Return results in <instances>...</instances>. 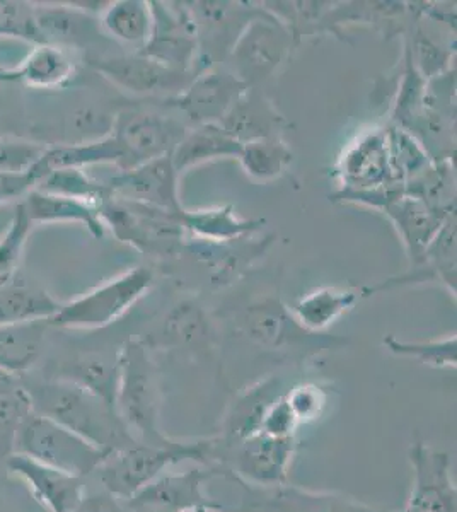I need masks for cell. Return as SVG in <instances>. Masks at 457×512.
I'll return each mask as SVG.
<instances>
[{"mask_svg": "<svg viewBox=\"0 0 457 512\" xmlns=\"http://www.w3.org/2000/svg\"><path fill=\"white\" fill-rule=\"evenodd\" d=\"M214 475V470L203 468H191L183 473L162 475L127 501V506L135 512L140 509L185 512L197 507L222 509V506L207 497L203 490V483L209 482Z\"/></svg>", "mask_w": 457, "mask_h": 512, "instance_id": "cell-17", "label": "cell"}, {"mask_svg": "<svg viewBox=\"0 0 457 512\" xmlns=\"http://www.w3.org/2000/svg\"><path fill=\"white\" fill-rule=\"evenodd\" d=\"M14 451L55 470L84 478L96 472L108 453L55 420L29 412L14 429Z\"/></svg>", "mask_w": 457, "mask_h": 512, "instance_id": "cell-4", "label": "cell"}, {"mask_svg": "<svg viewBox=\"0 0 457 512\" xmlns=\"http://www.w3.org/2000/svg\"><path fill=\"white\" fill-rule=\"evenodd\" d=\"M98 212L103 226H110L116 238L149 255L173 253L183 238L178 216L147 205L111 195L99 205Z\"/></svg>", "mask_w": 457, "mask_h": 512, "instance_id": "cell-7", "label": "cell"}, {"mask_svg": "<svg viewBox=\"0 0 457 512\" xmlns=\"http://www.w3.org/2000/svg\"><path fill=\"white\" fill-rule=\"evenodd\" d=\"M408 460L413 482L401 512H457V489L449 454L423 439H415L408 449Z\"/></svg>", "mask_w": 457, "mask_h": 512, "instance_id": "cell-11", "label": "cell"}, {"mask_svg": "<svg viewBox=\"0 0 457 512\" xmlns=\"http://www.w3.org/2000/svg\"><path fill=\"white\" fill-rule=\"evenodd\" d=\"M292 47V31L272 12L260 9L249 21L232 47L227 59L231 60L234 76L249 89L277 72L284 64Z\"/></svg>", "mask_w": 457, "mask_h": 512, "instance_id": "cell-6", "label": "cell"}, {"mask_svg": "<svg viewBox=\"0 0 457 512\" xmlns=\"http://www.w3.org/2000/svg\"><path fill=\"white\" fill-rule=\"evenodd\" d=\"M188 6L197 28L198 60H205L202 70L217 67L229 57L244 28L260 11L234 2H197Z\"/></svg>", "mask_w": 457, "mask_h": 512, "instance_id": "cell-13", "label": "cell"}, {"mask_svg": "<svg viewBox=\"0 0 457 512\" xmlns=\"http://www.w3.org/2000/svg\"><path fill=\"white\" fill-rule=\"evenodd\" d=\"M183 229H188L193 236L205 239L209 243H227L232 239L241 238L244 234L253 233L261 222L246 221L236 216L232 207L214 210H190L183 209L178 214Z\"/></svg>", "mask_w": 457, "mask_h": 512, "instance_id": "cell-31", "label": "cell"}, {"mask_svg": "<svg viewBox=\"0 0 457 512\" xmlns=\"http://www.w3.org/2000/svg\"><path fill=\"white\" fill-rule=\"evenodd\" d=\"M297 429H299V422L294 412L290 410L284 395L268 408L261 422L260 432L273 437H296Z\"/></svg>", "mask_w": 457, "mask_h": 512, "instance_id": "cell-42", "label": "cell"}, {"mask_svg": "<svg viewBox=\"0 0 457 512\" xmlns=\"http://www.w3.org/2000/svg\"><path fill=\"white\" fill-rule=\"evenodd\" d=\"M178 178L173 159L164 156L113 176L108 188L113 197L178 216L183 212L178 198Z\"/></svg>", "mask_w": 457, "mask_h": 512, "instance_id": "cell-14", "label": "cell"}, {"mask_svg": "<svg viewBox=\"0 0 457 512\" xmlns=\"http://www.w3.org/2000/svg\"><path fill=\"white\" fill-rule=\"evenodd\" d=\"M359 294L338 289H318L302 297L294 306V318L307 332L318 333L333 325L355 306Z\"/></svg>", "mask_w": 457, "mask_h": 512, "instance_id": "cell-30", "label": "cell"}, {"mask_svg": "<svg viewBox=\"0 0 457 512\" xmlns=\"http://www.w3.org/2000/svg\"><path fill=\"white\" fill-rule=\"evenodd\" d=\"M289 388L284 378L270 376L241 393L236 402L232 403L222 424L224 432L219 437L222 446L232 448L260 432L261 422L268 408L272 407L278 398L287 395Z\"/></svg>", "mask_w": 457, "mask_h": 512, "instance_id": "cell-21", "label": "cell"}, {"mask_svg": "<svg viewBox=\"0 0 457 512\" xmlns=\"http://www.w3.org/2000/svg\"><path fill=\"white\" fill-rule=\"evenodd\" d=\"M220 453L222 443L219 437L190 443L173 439L164 444L134 443L108 454L96 473L108 494L130 501L140 490L162 477L169 466L183 461L210 465L219 460Z\"/></svg>", "mask_w": 457, "mask_h": 512, "instance_id": "cell-2", "label": "cell"}, {"mask_svg": "<svg viewBox=\"0 0 457 512\" xmlns=\"http://www.w3.org/2000/svg\"><path fill=\"white\" fill-rule=\"evenodd\" d=\"M296 449V437H273L256 432L232 448L222 446V453H229L232 473L244 485H251L253 489H275L289 483Z\"/></svg>", "mask_w": 457, "mask_h": 512, "instance_id": "cell-9", "label": "cell"}, {"mask_svg": "<svg viewBox=\"0 0 457 512\" xmlns=\"http://www.w3.org/2000/svg\"><path fill=\"white\" fill-rule=\"evenodd\" d=\"M7 200H9V198H7L4 193H0V204H4V202H7Z\"/></svg>", "mask_w": 457, "mask_h": 512, "instance_id": "cell-46", "label": "cell"}, {"mask_svg": "<svg viewBox=\"0 0 457 512\" xmlns=\"http://www.w3.org/2000/svg\"><path fill=\"white\" fill-rule=\"evenodd\" d=\"M24 209L33 224L38 222H79L101 238L105 226L99 219L98 207L76 198L62 197L31 188L23 200Z\"/></svg>", "mask_w": 457, "mask_h": 512, "instance_id": "cell-27", "label": "cell"}, {"mask_svg": "<svg viewBox=\"0 0 457 512\" xmlns=\"http://www.w3.org/2000/svg\"><path fill=\"white\" fill-rule=\"evenodd\" d=\"M219 125L244 146L255 140L280 137L278 130L284 125V118L278 115L270 101L255 89L248 88L236 99Z\"/></svg>", "mask_w": 457, "mask_h": 512, "instance_id": "cell-23", "label": "cell"}, {"mask_svg": "<svg viewBox=\"0 0 457 512\" xmlns=\"http://www.w3.org/2000/svg\"><path fill=\"white\" fill-rule=\"evenodd\" d=\"M251 509L256 512H396L369 506L352 495L330 490H309L285 483L275 489H253Z\"/></svg>", "mask_w": 457, "mask_h": 512, "instance_id": "cell-18", "label": "cell"}, {"mask_svg": "<svg viewBox=\"0 0 457 512\" xmlns=\"http://www.w3.org/2000/svg\"><path fill=\"white\" fill-rule=\"evenodd\" d=\"M72 512H135L128 506H123L120 499H116L115 495L103 492V494H84L81 502L77 504L76 509Z\"/></svg>", "mask_w": 457, "mask_h": 512, "instance_id": "cell-43", "label": "cell"}, {"mask_svg": "<svg viewBox=\"0 0 457 512\" xmlns=\"http://www.w3.org/2000/svg\"><path fill=\"white\" fill-rule=\"evenodd\" d=\"M89 64L101 76L113 82L116 88L140 96L169 94L174 98L183 93L193 77L197 76L171 69L137 52L120 57H99Z\"/></svg>", "mask_w": 457, "mask_h": 512, "instance_id": "cell-12", "label": "cell"}, {"mask_svg": "<svg viewBox=\"0 0 457 512\" xmlns=\"http://www.w3.org/2000/svg\"><path fill=\"white\" fill-rule=\"evenodd\" d=\"M118 374H120V350L116 355L94 354L82 357L72 367L70 379L82 388L101 396L103 400L115 407L116 388H118Z\"/></svg>", "mask_w": 457, "mask_h": 512, "instance_id": "cell-33", "label": "cell"}, {"mask_svg": "<svg viewBox=\"0 0 457 512\" xmlns=\"http://www.w3.org/2000/svg\"><path fill=\"white\" fill-rule=\"evenodd\" d=\"M18 81V72L16 69H2L0 67V84L2 82Z\"/></svg>", "mask_w": 457, "mask_h": 512, "instance_id": "cell-44", "label": "cell"}, {"mask_svg": "<svg viewBox=\"0 0 457 512\" xmlns=\"http://www.w3.org/2000/svg\"><path fill=\"white\" fill-rule=\"evenodd\" d=\"M152 12L151 38L140 55L174 70L197 74L198 38L195 21L185 4L149 2Z\"/></svg>", "mask_w": 457, "mask_h": 512, "instance_id": "cell-10", "label": "cell"}, {"mask_svg": "<svg viewBox=\"0 0 457 512\" xmlns=\"http://www.w3.org/2000/svg\"><path fill=\"white\" fill-rule=\"evenodd\" d=\"M28 388L16 374L0 373V424L14 427L31 412Z\"/></svg>", "mask_w": 457, "mask_h": 512, "instance_id": "cell-40", "label": "cell"}, {"mask_svg": "<svg viewBox=\"0 0 457 512\" xmlns=\"http://www.w3.org/2000/svg\"><path fill=\"white\" fill-rule=\"evenodd\" d=\"M16 72L31 88H60L76 74V62L67 48L36 45Z\"/></svg>", "mask_w": 457, "mask_h": 512, "instance_id": "cell-28", "label": "cell"}, {"mask_svg": "<svg viewBox=\"0 0 457 512\" xmlns=\"http://www.w3.org/2000/svg\"><path fill=\"white\" fill-rule=\"evenodd\" d=\"M161 407V374L151 347L140 340H128L120 349L116 414L135 441L164 444L169 437L159 427Z\"/></svg>", "mask_w": 457, "mask_h": 512, "instance_id": "cell-3", "label": "cell"}, {"mask_svg": "<svg viewBox=\"0 0 457 512\" xmlns=\"http://www.w3.org/2000/svg\"><path fill=\"white\" fill-rule=\"evenodd\" d=\"M239 328L251 342L270 350H285L299 344L309 347L316 335L302 328L289 309L275 299L249 306L241 316Z\"/></svg>", "mask_w": 457, "mask_h": 512, "instance_id": "cell-20", "label": "cell"}, {"mask_svg": "<svg viewBox=\"0 0 457 512\" xmlns=\"http://www.w3.org/2000/svg\"><path fill=\"white\" fill-rule=\"evenodd\" d=\"M246 89L229 69L209 67L200 70L190 86L169 101L195 125H219Z\"/></svg>", "mask_w": 457, "mask_h": 512, "instance_id": "cell-15", "label": "cell"}, {"mask_svg": "<svg viewBox=\"0 0 457 512\" xmlns=\"http://www.w3.org/2000/svg\"><path fill=\"white\" fill-rule=\"evenodd\" d=\"M101 30L125 45H134L140 52L151 38L152 12L149 2L118 0L108 2L101 12Z\"/></svg>", "mask_w": 457, "mask_h": 512, "instance_id": "cell-29", "label": "cell"}, {"mask_svg": "<svg viewBox=\"0 0 457 512\" xmlns=\"http://www.w3.org/2000/svg\"><path fill=\"white\" fill-rule=\"evenodd\" d=\"M113 137L123 152L122 171L171 156L185 130L178 123L145 110H125L113 120Z\"/></svg>", "mask_w": 457, "mask_h": 512, "instance_id": "cell-8", "label": "cell"}, {"mask_svg": "<svg viewBox=\"0 0 457 512\" xmlns=\"http://www.w3.org/2000/svg\"><path fill=\"white\" fill-rule=\"evenodd\" d=\"M28 395L33 412L64 425L105 453L139 443L113 405L70 379L36 384L28 388Z\"/></svg>", "mask_w": 457, "mask_h": 512, "instance_id": "cell-1", "label": "cell"}, {"mask_svg": "<svg viewBox=\"0 0 457 512\" xmlns=\"http://www.w3.org/2000/svg\"><path fill=\"white\" fill-rule=\"evenodd\" d=\"M87 6L89 2L31 4L36 45H55L70 50L96 40L101 24Z\"/></svg>", "mask_w": 457, "mask_h": 512, "instance_id": "cell-16", "label": "cell"}, {"mask_svg": "<svg viewBox=\"0 0 457 512\" xmlns=\"http://www.w3.org/2000/svg\"><path fill=\"white\" fill-rule=\"evenodd\" d=\"M33 226L35 224L29 219L28 212L21 202L16 207L6 233L0 236V286L7 284L14 272L18 270L19 262L23 258L24 246L28 243Z\"/></svg>", "mask_w": 457, "mask_h": 512, "instance_id": "cell-38", "label": "cell"}, {"mask_svg": "<svg viewBox=\"0 0 457 512\" xmlns=\"http://www.w3.org/2000/svg\"><path fill=\"white\" fill-rule=\"evenodd\" d=\"M47 323L0 328V373H23L40 354L41 330Z\"/></svg>", "mask_w": 457, "mask_h": 512, "instance_id": "cell-32", "label": "cell"}, {"mask_svg": "<svg viewBox=\"0 0 457 512\" xmlns=\"http://www.w3.org/2000/svg\"><path fill=\"white\" fill-rule=\"evenodd\" d=\"M149 268L135 267L115 279L82 294L70 303L62 304L48 326L67 330H98L115 323L128 309L145 296L152 286Z\"/></svg>", "mask_w": 457, "mask_h": 512, "instance_id": "cell-5", "label": "cell"}, {"mask_svg": "<svg viewBox=\"0 0 457 512\" xmlns=\"http://www.w3.org/2000/svg\"><path fill=\"white\" fill-rule=\"evenodd\" d=\"M285 400L296 415L299 425L314 424L328 408V391L318 383L292 384Z\"/></svg>", "mask_w": 457, "mask_h": 512, "instance_id": "cell-39", "label": "cell"}, {"mask_svg": "<svg viewBox=\"0 0 457 512\" xmlns=\"http://www.w3.org/2000/svg\"><path fill=\"white\" fill-rule=\"evenodd\" d=\"M388 135L374 132L357 142L343 159V176L347 178L352 192H374L391 175L388 154Z\"/></svg>", "mask_w": 457, "mask_h": 512, "instance_id": "cell-24", "label": "cell"}, {"mask_svg": "<svg viewBox=\"0 0 457 512\" xmlns=\"http://www.w3.org/2000/svg\"><path fill=\"white\" fill-rule=\"evenodd\" d=\"M209 335V321L197 304H181L166 318L164 338L168 340L169 345L195 349L209 344Z\"/></svg>", "mask_w": 457, "mask_h": 512, "instance_id": "cell-36", "label": "cell"}, {"mask_svg": "<svg viewBox=\"0 0 457 512\" xmlns=\"http://www.w3.org/2000/svg\"><path fill=\"white\" fill-rule=\"evenodd\" d=\"M0 35L18 36L36 43L35 28L31 19V4L0 0Z\"/></svg>", "mask_w": 457, "mask_h": 512, "instance_id": "cell-41", "label": "cell"}, {"mask_svg": "<svg viewBox=\"0 0 457 512\" xmlns=\"http://www.w3.org/2000/svg\"><path fill=\"white\" fill-rule=\"evenodd\" d=\"M292 151L280 137L255 140L244 144L239 161L244 171L258 181H272L292 163Z\"/></svg>", "mask_w": 457, "mask_h": 512, "instance_id": "cell-34", "label": "cell"}, {"mask_svg": "<svg viewBox=\"0 0 457 512\" xmlns=\"http://www.w3.org/2000/svg\"><path fill=\"white\" fill-rule=\"evenodd\" d=\"M384 347L398 357L415 359L425 366L446 369L456 367V337L429 340V342H406L396 337L384 338Z\"/></svg>", "mask_w": 457, "mask_h": 512, "instance_id": "cell-37", "label": "cell"}, {"mask_svg": "<svg viewBox=\"0 0 457 512\" xmlns=\"http://www.w3.org/2000/svg\"><path fill=\"white\" fill-rule=\"evenodd\" d=\"M123 161V152L118 146L115 137L108 135L103 139L91 140V142H79V144H62V146L47 147L36 161L35 166L29 169L28 175L36 181L43 176L50 175L53 171L62 169H84L93 164L113 163L120 168Z\"/></svg>", "mask_w": 457, "mask_h": 512, "instance_id": "cell-22", "label": "cell"}, {"mask_svg": "<svg viewBox=\"0 0 457 512\" xmlns=\"http://www.w3.org/2000/svg\"><path fill=\"white\" fill-rule=\"evenodd\" d=\"M60 308L62 303L41 287L16 284L11 280L0 286V328L47 323Z\"/></svg>", "mask_w": 457, "mask_h": 512, "instance_id": "cell-26", "label": "cell"}, {"mask_svg": "<svg viewBox=\"0 0 457 512\" xmlns=\"http://www.w3.org/2000/svg\"><path fill=\"white\" fill-rule=\"evenodd\" d=\"M243 152V146L238 140L227 134L220 125H197L185 132L180 144L176 146L171 159L178 175L186 169L198 166L220 158H238Z\"/></svg>", "mask_w": 457, "mask_h": 512, "instance_id": "cell-25", "label": "cell"}, {"mask_svg": "<svg viewBox=\"0 0 457 512\" xmlns=\"http://www.w3.org/2000/svg\"><path fill=\"white\" fill-rule=\"evenodd\" d=\"M35 190L40 192L62 195V197L76 198L86 204L98 207L111 197L110 188L105 183L94 181L86 175L84 169H62L53 171L36 181Z\"/></svg>", "mask_w": 457, "mask_h": 512, "instance_id": "cell-35", "label": "cell"}, {"mask_svg": "<svg viewBox=\"0 0 457 512\" xmlns=\"http://www.w3.org/2000/svg\"><path fill=\"white\" fill-rule=\"evenodd\" d=\"M7 470L28 485L36 501L48 512H72L84 497L82 478L55 470L23 454L7 458Z\"/></svg>", "mask_w": 457, "mask_h": 512, "instance_id": "cell-19", "label": "cell"}, {"mask_svg": "<svg viewBox=\"0 0 457 512\" xmlns=\"http://www.w3.org/2000/svg\"><path fill=\"white\" fill-rule=\"evenodd\" d=\"M222 509H212V507H197V509H190L185 512H220Z\"/></svg>", "mask_w": 457, "mask_h": 512, "instance_id": "cell-45", "label": "cell"}]
</instances>
